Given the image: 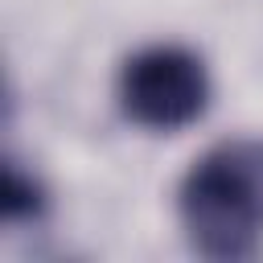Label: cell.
I'll use <instances>...</instances> for the list:
<instances>
[{
	"label": "cell",
	"mask_w": 263,
	"mask_h": 263,
	"mask_svg": "<svg viewBox=\"0 0 263 263\" xmlns=\"http://www.w3.org/2000/svg\"><path fill=\"white\" fill-rule=\"evenodd\" d=\"M119 107L148 132H181L210 107L205 62L185 45H148L119 70Z\"/></svg>",
	"instance_id": "cell-2"
},
{
	"label": "cell",
	"mask_w": 263,
	"mask_h": 263,
	"mask_svg": "<svg viewBox=\"0 0 263 263\" xmlns=\"http://www.w3.org/2000/svg\"><path fill=\"white\" fill-rule=\"evenodd\" d=\"M0 205H4V218L8 222H16V218H37L41 210H45V193H41V185L29 177V173H21L12 160L4 164V185H0Z\"/></svg>",
	"instance_id": "cell-3"
},
{
	"label": "cell",
	"mask_w": 263,
	"mask_h": 263,
	"mask_svg": "<svg viewBox=\"0 0 263 263\" xmlns=\"http://www.w3.org/2000/svg\"><path fill=\"white\" fill-rule=\"evenodd\" d=\"M177 214L197 255L247 259L263 238V140H222L177 189Z\"/></svg>",
	"instance_id": "cell-1"
}]
</instances>
